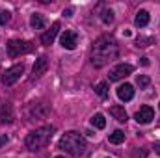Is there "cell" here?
Masks as SVG:
<instances>
[{"mask_svg":"<svg viewBox=\"0 0 160 158\" xmlns=\"http://www.w3.org/2000/svg\"><path fill=\"white\" fill-rule=\"evenodd\" d=\"M118 41L112 36H101L91 47V63L95 67H104L118 58Z\"/></svg>","mask_w":160,"mask_h":158,"instance_id":"obj_1","label":"cell"},{"mask_svg":"<svg viewBox=\"0 0 160 158\" xmlns=\"http://www.w3.org/2000/svg\"><path fill=\"white\" fill-rule=\"evenodd\" d=\"M60 149H63L65 153L73 155V156H84L88 153V143L84 140V136H80L78 132L71 130L65 132L60 140Z\"/></svg>","mask_w":160,"mask_h":158,"instance_id":"obj_2","label":"cell"},{"mask_svg":"<svg viewBox=\"0 0 160 158\" xmlns=\"http://www.w3.org/2000/svg\"><path fill=\"white\" fill-rule=\"evenodd\" d=\"M54 134V126H41V128H36L34 132H30L26 136V149L28 151H39L41 147H45L50 138Z\"/></svg>","mask_w":160,"mask_h":158,"instance_id":"obj_3","label":"cell"},{"mask_svg":"<svg viewBox=\"0 0 160 158\" xmlns=\"http://www.w3.org/2000/svg\"><path fill=\"white\" fill-rule=\"evenodd\" d=\"M6 48H8V56L9 58H17L21 54L32 52L34 50V43L32 41H22V39H11V41H8Z\"/></svg>","mask_w":160,"mask_h":158,"instance_id":"obj_4","label":"cell"},{"mask_svg":"<svg viewBox=\"0 0 160 158\" xmlns=\"http://www.w3.org/2000/svg\"><path fill=\"white\" fill-rule=\"evenodd\" d=\"M22 73H24V65H22V63H21V65H13V67H9V69L4 73V77H2L4 86H13L17 80L21 78Z\"/></svg>","mask_w":160,"mask_h":158,"instance_id":"obj_5","label":"cell"},{"mask_svg":"<svg viewBox=\"0 0 160 158\" xmlns=\"http://www.w3.org/2000/svg\"><path fill=\"white\" fill-rule=\"evenodd\" d=\"M132 65H128V63H119V65H116L112 71H110V75H108V78L110 82H118V80H123L127 78L128 75H132Z\"/></svg>","mask_w":160,"mask_h":158,"instance_id":"obj_6","label":"cell"},{"mask_svg":"<svg viewBox=\"0 0 160 158\" xmlns=\"http://www.w3.org/2000/svg\"><path fill=\"white\" fill-rule=\"evenodd\" d=\"M47 69H48V60H47V56H39L38 60H36V63H34V67H32V77L30 80L34 82V80H39L45 73H47Z\"/></svg>","mask_w":160,"mask_h":158,"instance_id":"obj_7","label":"cell"},{"mask_svg":"<svg viewBox=\"0 0 160 158\" xmlns=\"http://www.w3.org/2000/svg\"><path fill=\"white\" fill-rule=\"evenodd\" d=\"M48 112H50V108H48V104L47 102H38V104H32L30 106V117L32 119H45L48 116Z\"/></svg>","mask_w":160,"mask_h":158,"instance_id":"obj_8","label":"cell"},{"mask_svg":"<svg viewBox=\"0 0 160 158\" xmlns=\"http://www.w3.org/2000/svg\"><path fill=\"white\" fill-rule=\"evenodd\" d=\"M62 47L63 48H67V50H75L77 48V45H78V36L75 34V32H71V30H65L63 34H62Z\"/></svg>","mask_w":160,"mask_h":158,"instance_id":"obj_9","label":"cell"},{"mask_svg":"<svg viewBox=\"0 0 160 158\" xmlns=\"http://www.w3.org/2000/svg\"><path fill=\"white\" fill-rule=\"evenodd\" d=\"M134 119H136L140 125H147V123H151V121L155 119V112H153L151 106H142V108L136 112Z\"/></svg>","mask_w":160,"mask_h":158,"instance_id":"obj_10","label":"cell"},{"mask_svg":"<svg viewBox=\"0 0 160 158\" xmlns=\"http://www.w3.org/2000/svg\"><path fill=\"white\" fill-rule=\"evenodd\" d=\"M13 121V106L8 101H0V123H11Z\"/></svg>","mask_w":160,"mask_h":158,"instance_id":"obj_11","label":"cell"},{"mask_svg":"<svg viewBox=\"0 0 160 158\" xmlns=\"http://www.w3.org/2000/svg\"><path fill=\"white\" fill-rule=\"evenodd\" d=\"M58 30H60V22H54V24L50 26V30H47V32L41 36V43H43V45H52L54 39H56V36H58Z\"/></svg>","mask_w":160,"mask_h":158,"instance_id":"obj_12","label":"cell"},{"mask_svg":"<svg viewBox=\"0 0 160 158\" xmlns=\"http://www.w3.org/2000/svg\"><path fill=\"white\" fill-rule=\"evenodd\" d=\"M118 97H119V101H123V102L132 101V97H134V87H132L130 84L119 86V87H118Z\"/></svg>","mask_w":160,"mask_h":158,"instance_id":"obj_13","label":"cell"},{"mask_svg":"<svg viewBox=\"0 0 160 158\" xmlns=\"http://www.w3.org/2000/svg\"><path fill=\"white\" fill-rule=\"evenodd\" d=\"M110 114H112V117L118 119L119 123H125V121L128 119V116H127V112H125L123 106H112V108H110Z\"/></svg>","mask_w":160,"mask_h":158,"instance_id":"obj_14","label":"cell"},{"mask_svg":"<svg viewBox=\"0 0 160 158\" xmlns=\"http://www.w3.org/2000/svg\"><path fill=\"white\" fill-rule=\"evenodd\" d=\"M134 22H136V26H140V28L147 26V24H149V13H147L145 9L138 11V13H136V19H134Z\"/></svg>","mask_w":160,"mask_h":158,"instance_id":"obj_15","label":"cell"},{"mask_svg":"<svg viewBox=\"0 0 160 158\" xmlns=\"http://www.w3.org/2000/svg\"><path fill=\"white\" fill-rule=\"evenodd\" d=\"M30 26H32L34 30H41V28L45 26V19H43V15L34 13V15L30 17Z\"/></svg>","mask_w":160,"mask_h":158,"instance_id":"obj_16","label":"cell"},{"mask_svg":"<svg viewBox=\"0 0 160 158\" xmlns=\"http://www.w3.org/2000/svg\"><path fill=\"white\" fill-rule=\"evenodd\" d=\"M108 140H110V143H114V145H119L125 141V132L123 130H114L110 136H108Z\"/></svg>","mask_w":160,"mask_h":158,"instance_id":"obj_17","label":"cell"},{"mask_svg":"<svg viewBox=\"0 0 160 158\" xmlns=\"http://www.w3.org/2000/svg\"><path fill=\"white\" fill-rule=\"evenodd\" d=\"M91 125L95 126V128H104L106 126V119L102 114H95L93 117H91Z\"/></svg>","mask_w":160,"mask_h":158,"instance_id":"obj_18","label":"cell"},{"mask_svg":"<svg viewBox=\"0 0 160 158\" xmlns=\"http://www.w3.org/2000/svg\"><path fill=\"white\" fill-rule=\"evenodd\" d=\"M95 93H97L99 97L106 99V97H108V84H106V82H99V84L95 86Z\"/></svg>","mask_w":160,"mask_h":158,"instance_id":"obj_19","label":"cell"},{"mask_svg":"<svg viewBox=\"0 0 160 158\" xmlns=\"http://www.w3.org/2000/svg\"><path fill=\"white\" fill-rule=\"evenodd\" d=\"M101 21H102L104 24H112V22H114V11H112V9H104V11L101 13Z\"/></svg>","mask_w":160,"mask_h":158,"instance_id":"obj_20","label":"cell"},{"mask_svg":"<svg viewBox=\"0 0 160 158\" xmlns=\"http://www.w3.org/2000/svg\"><path fill=\"white\" fill-rule=\"evenodd\" d=\"M153 43H155L153 37H143V36H140V37L136 39V45L142 47V48H145V47H149V45H153Z\"/></svg>","mask_w":160,"mask_h":158,"instance_id":"obj_21","label":"cell"},{"mask_svg":"<svg viewBox=\"0 0 160 158\" xmlns=\"http://www.w3.org/2000/svg\"><path fill=\"white\" fill-rule=\"evenodd\" d=\"M9 19H11V13L8 11V9H0V24L4 26V24H8L9 22Z\"/></svg>","mask_w":160,"mask_h":158,"instance_id":"obj_22","label":"cell"},{"mask_svg":"<svg viewBox=\"0 0 160 158\" xmlns=\"http://www.w3.org/2000/svg\"><path fill=\"white\" fill-rule=\"evenodd\" d=\"M136 84H138L140 87H147V86L151 84V78H149V77H145V75H140V77L136 78Z\"/></svg>","mask_w":160,"mask_h":158,"instance_id":"obj_23","label":"cell"},{"mask_svg":"<svg viewBox=\"0 0 160 158\" xmlns=\"http://www.w3.org/2000/svg\"><path fill=\"white\" fill-rule=\"evenodd\" d=\"M8 140H9V138H8L6 134H4V136H0V147H2V145H6V143H8Z\"/></svg>","mask_w":160,"mask_h":158,"instance_id":"obj_24","label":"cell"},{"mask_svg":"<svg viewBox=\"0 0 160 158\" xmlns=\"http://www.w3.org/2000/svg\"><path fill=\"white\" fill-rule=\"evenodd\" d=\"M63 15H65V17H73V9H65Z\"/></svg>","mask_w":160,"mask_h":158,"instance_id":"obj_25","label":"cell"},{"mask_svg":"<svg viewBox=\"0 0 160 158\" xmlns=\"http://www.w3.org/2000/svg\"><path fill=\"white\" fill-rule=\"evenodd\" d=\"M153 149H155V153H157V155H158V156H160V143H157V145H155Z\"/></svg>","mask_w":160,"mask_h":158,"instance_id":"obj_26","label":"cell"},{"mask_svg":"<svg viewBox=\"0 0 160 158\" xmlns=\"http://www.w3.org/2000/svg\"><path fill=\"white\" fill-rule=\"evenodd\" d=\"M142 65H149V60L147 58H142Z\"/></svg>","mask_w":160,"mask_h":158,"instance_id":"obj_27","label":"cell"},{"mask_svg":"<svg viewBox=\"0 0 160 158\" xmlns=\"http://www.w3.org/2000/svg\"><path fill=\"white\" fill-rule=\"evenodd\" d=\"M56 158H65V156H56Z\"/></svg>","mask_w":160,"mask_h":158,"instance_id":"obj_28","label":"cell"}]
</instances>
